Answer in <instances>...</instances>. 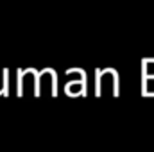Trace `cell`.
<instances>
[{
	"mask_svg": "<svg viewBox=\"0 0 154 152\" xmlns=\"http://www.w3.org/2000/svg\"><path fill=\"white\" fill-rule=\"evenodd\" d=\"M145 74H147L149 79H154V61H149L145 65Z\"/></svg>",
	"mask_w": 154,
	"mask_h": 152,
	"instance_id": "cell-1",
	"label": "cell"
},
{
	"mask_svg": "<svg viewBox=\"0 0 154 152\" xmlns=\"http://www.w3.org/2000/svg\"><path fill=\"white\" fill-rule=\"evenodd\" d=\"M145 90H147L149 93H154V79H147V82H145Z\"/></svg>",
	"mask_w": 154,
	"mask_h": 152,
	"instance_id": "cell-2",
	"label": "cell"
}]
</instances>
